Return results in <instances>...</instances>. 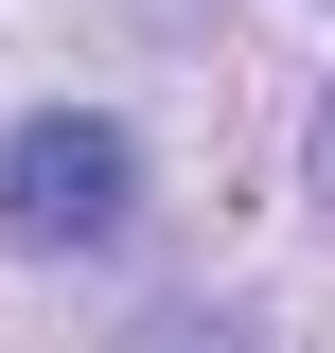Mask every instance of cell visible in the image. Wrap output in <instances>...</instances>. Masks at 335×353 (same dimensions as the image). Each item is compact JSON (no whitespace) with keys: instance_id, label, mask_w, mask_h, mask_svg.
Returning <instances> with one entry per match:
<instances>
[{"instance_id":"6da1fadb","label":"cell","mask_w":335,"mask_h":353,"mask_svg":"<svg viewBox=\"0 0 335 353\" xmlns=\"http://www.w3.org/2000/svg\"><path fill=\"white\" fill-rule=\"evenodd\" d=\"M124 212H141V141L106 106H36V124L0 141V230L18 248H106Z\"/></svg>"}]
</instances>
